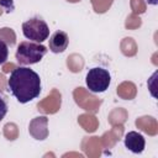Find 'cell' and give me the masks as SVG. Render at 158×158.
I'll use <instances>...</instances> for the list:
<instances>
[{"mask_svg": "<svg viewBox=\"0 0 158 158\" xmlns=\"http://www.w3.org/2000/svg\"><path fill=\"white\" fill-rule=\"evenodd\" d=\"M22 33L27 40L42 43L49 37V27L44 20L40 17H32L22 23Z\"/></svg>", "mask_w": 158, "mask_h": 158, "instance_id": "obj_3", "label": "cell"}, {"mask_svg": "<svg viewBox=\"0 0 158 158\" xmlns=\"http://www.w3.org/2000/svg\"><path fill=\"white\" fill-rule=\"evenodd\" d=\"M144 146H146V141L141 133H138L136 131H131V132L126 133L125 147L128 151H131L133 153H142L144 149Z\"/></svg>", "mask_w": 158, "mask_h": 158, "instance_id": "obj_5", "label": "cell"}, {"mask_svg": "<svg viewBox=\"0 0 158 158\" xmlns=\"http://www.w3.org/2000/svg\"><path fill=\"white\" fill-rule=\"evenodd\" d=\"M7 57H9V48H7V44L0 40V64L5 63L7 60Z\"/></svg>", "mask_w": 158, "mask_h": 158, "instance_id": "obj_7", "label": "cell"}, {"mask_svg": "<svg viewBox=\"0 0 158 158\" xmlns=\"http://www.w3.org/2000/svg\"><path fill=\"white\" fill-rule=\"evenodd\" d=\"M46 53H47V48L42 43L23 41L20 42V44L17 46L15 58L22 65H31L38 63L44 57Z\"/></svg>", "mask_w": 158, "mask_h": 158, "instance_id": "obj_2", "label": "cell"}, {"mask_svg": "<svg viewBox=\"0 0 158 158\" xmlns=\"http://www.w3.org/2000/svg\"><path fill=\"white\" fill-rule=\"evenodd\" d=\"M85 83L91 93H104L111 83V75L105 68L95 67L88 72Z\"/></svg>", "mask_w": 158, "mask_h": 158, "instance_id": "obj_4", "label": "cell"}, {"mask_svg": "<svg viewBox=\"0 0 158 158\" xmlns=\"http://www.w3.org/2000/svg\"><path fill=\"white\" fill-rule=\"evenodd\" d=\"M7 101L5 99V96L0 93V122L2 121V118L5 117V115L7 114Z\"/></svg>", "mask_w": 158, "mask_h": 158, "instance_id": "obj_8", "label": "cell"}, {"mask_svg": "<svg viewBox=\"0 0 158 158\" xmlns=\"http://www.w3.org/2000/svg\"><path fill=\"white\" fill-rule=\"evenodd\" d=\"M69 44V37L64 31H56L49 37V49L53 53H62Z\"/></svg>", "mask_w": 158, "mask_h": 158, "instance_id": "obj_6", "label": "cell"}, {"mask_svg": "<svg viewBox=\"0 0 158 158\" xmlns=\"http://www.w3.org/2000/svg\"><path fill=\"white\" fill-rule=\"evenodd\" d=\"M7 86L20 104H26L40 95L41 79L35 70L27 67H17L11 72Z\"/></svg>", "mask_w": 158, "mask_h": 158, "instance_id": "obj_1", "label": "cell"}]
</instances>
